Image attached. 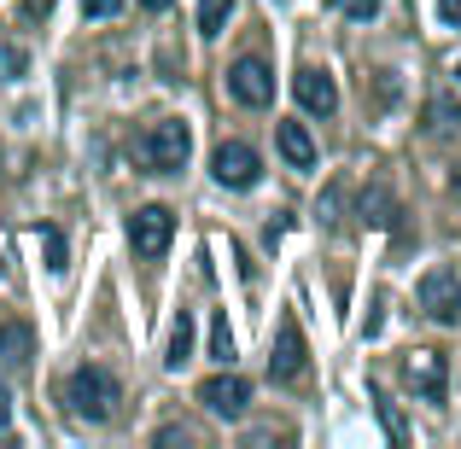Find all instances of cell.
Segmentation results:
<instances>
[{
  "instance_id": "cell-22",
  "label": "cell",
  "mask_w": 461,
  "mask_h": 449,
  "mask_svg": "<svg viewBox=\"0 0 461 449\" xmlns=\"http://www.w3.org/2000/svg\"><path fill=\"white\" fill-rule=\"evenodd\" d=\"M438 12H444V23H456V30H461V0H438Z\"/></svg>"
},
{
  "instance_id": "cell-4",
  "label": "cell",
  "mask_w": 461,
  "mask_h": 449,
  "mask_svg": "<svg viewBox=\"0 0 461 449\" xmlns=\"http://www.w3.org/2000/svg\"><path fill=\"white\" fill-rule=\"evenodd\" d=\"M211 175L222 181L228 193H246V187H258V175H263V157L246 147V140H222V147L211 152Z\"/></svg>"
},
{
  "instance_id": "cell-13",
  "label": "cell",
  "mask_w": 461,
  "mask_h": 449,
  "mask_svg": "<svg viewBox=\"0 0 461 449\" xmlns=\"http://www.w3.org/2000/svg\"><path fill=\"white\" fill-rule=\"evenodd\" d=\"M187 356H193V315L181 310V315H176V327H169V350H164V362H169V368H181Z\"/></svg>"
},
{
  "instance_id": "cell-10",
  "label": "cell",
  "mask_w": 461,
  "mask_h": 449,
  "mask_svg": "<svg viewBox=\"0 0 461 449\" xmlns=\"http://www.w3.org/2000/svg\"><path fill=\"white\" fill-rule=\"evenodd\" d=\"M293 94H298V105H304L310 117H333L339 112V82L327 76V70H315V65L293 76Z\"/></svg>"
},
{
  "instance_id": "cell-27",
  "label": "cell",
  "mask_w": 461,
  "mask_h": 449,
  "mask_svg": "<svg viewBox=\"0 0 461 449\" xmlns=\"http://www.w3.org/2000/svg\"><path fill=\"white\" fill-rule=\"evenodd\" d=\"M456 76H461V70H456Z\"/></svg>"
},
{
  "instance_id": "cell-3",
  "label": "cell",
  "mask_w": 461,
  "mask_h": 449,
  "mask_svg": "<svg viewBox=\"0 0 461 449\" xmlns=\"http://www.w3.org/2000/svg\"><path fill=\"white\" fill-rule=\"evenodd\" d=\"M169 239H176V216H169L164 204H147V211L129 216V246H135L140 263H158L169 251Z\"/></svg>"
},
{
  "instance_id": "cell-24",
  "label": "cell",
  "mask_w": 461,
  "mask_h": 449,
  "mask_svg": "<svg viewBox=\"0 0 461 449\" xmlns=\"http://www.w3.org/2000/svg\"><path fill=\"white\" fill-rule=\"evenodd\" d=\"M47 6H53V0H30V6H23V12H30V18H41Z\"/></svg>"
},
{
  "instance_id": "cell-23",
  "label": "cell",
  "mask_w": 461,
  "mask_h": 449,
  "mask_svg": "<svg viewBox=\"0 0 461 449\" xmlns=\"http://www.w3.org/2000/svg\"><path fill=\"white\" fill-rule=\"evenodd\" d=\"M12 420V397H6V385H0V427Z\"/></svg>"
},
{
  "instance_id": "cell-1",
  "label": "cell",
  "mask_w": 461,
  "mask_h": 449,
  "mask_svg": "<svg viewBox=\"0 0 461 449\" xmlns=\"http://www.w3.org/2000/svg\"><path fill=\"white\" fill-rule=\"evenodd\" d=\"M65 403H70V415H82L88 427H105V420L117 415V403H123V385H117L112 368L82 362V368L65 380Z\"/></svg>"
},
{
  "instance_id": "cell-5",
  "label": "cell",
  "mask_w": 461,
  "mask_h": 449,
  "mask_svg": "<svg viewBox=\"0 0 461 449\" xmlns=\"http://www.w3.org/2000/svg\"><path fill=\"white\" fill-rule=\"evenodd\" d=\"M403 380L415 385L420 403H444L450 397V362H444V350H409Z\"/></svg>"
},
{
  "instance_id": "cell-6",
  "label": "cell",
  "mask_w": 461,
  "mask_h": 449,
  "mask_svg": "<svg viewBox=\"0 0 461 449\" xmlns=\"http://www.w3.org/2000/svg\"><path fill=\"white\" fill-rule=\"evenodd\" d=\"M420 310H427L438 327H456V321H461V274H456V269L420 274Z\"/></svg>"
},
{
  "instance_id": "cell-17",
  "label": "cell",
  "mask_w": 461,
  "mask_h": 449,
  "mask_svg": "<svg viewBox=\"0 0 461 449\" xmlns=\"http://www.w3.org/2000/svg\"><path fill=\"white\" fill-rule=\"evenodd\" d=\"M362 216H368V222H392V199H385V187H374L368 199H362Z\"/></svg>"
},
{
  "instance_id": "cell-21",
  "label": "cell",
  "mask_w": 461,
  "mask_h": 449,
  "mask_svg": "<svg viewBox=\"0 0 461 449\" xmlns=\"http://www.w3.org/2000/svg\"><path fill=\"white\" fill-rule=\"evenodd\" d=\"M117 6H123V0H82V12H88V18H112Z\"/></svg>"
},
{
  "instance_id": "cell-14",
  "label": "cell",
  "mask_w": 461,
  "mask_h": 449,
  "mask_svg": "<svg viewBox=\"0 0 461 449\" xmlns=\"http://www.w3.org/2000/svg\"><path fill=\"white\" fill-rule=\"evenodd\" d=\"M228 6H234V0H199V35H222Z\"/></svg>"
},
{
  "instance_id": "cell-25",
  "label": "cell",
  "mask_w": 461,
  "mask_h": 449,
  "mask_svg": "<svg viewBox=\"0 0 461 449\" xmlns=\"http://www.w3.org/2000/svg\"><path fill=\"white\" fill-rule=\"evenodd\" d=\"M140 6H147V12H169V0H140Z\"/></svg>"
},
{
  "instance_id": "cell-12",
  "label": "cell",
  "mask_w": 461,
  "mask_h": 449,
  "mask_svg": "<svg viewBox=\"0 0 461 449\" xmlns=\"http://www.w3.org/2000/svg\"><path fill=\"white\" fill-rule=\"evenodd\" d=\"M275 147H281V157L293 169H315V140H310L304 123H281V129H275Z\"/></svg>"
},
{
  "instance_id": "cell-20",
  "label": "cell",
  "mask_w": 461,
  "mask_h": 449,
  "mask_svg": "<svg viewBox=\"0 0 461 449\" xmlns=\"http://www.w3.org/2000/svg\"><path fill=\"white\" fill-rule=\"evenodd\" d=\"M339 12H345V18H357V23H368L374 12H380V0H339Z\"/></svg>"
},
{
  "instance_id": "cell-11",
  "label": "cell",
  "mask_w": 461,
  "mask_h": 449,
  "mask_svg": "<svg viewBox=\"0 0 461 449\" xmlns=\"http://www.w3.org/2000/svg\"><path fill=\"white\" fill-rule=\"evenodd\" d=\"M30 356H35L30 321H0V362L6 368H30Z\"/></svg>"
},
{
  "instance_id": "cell-15",
  "label": "cell",
  "mask_w": 461,
  "mask_h": 449,
  "mask_svg": "<svg viewBox=\"0 0 461 449\" xmlns=\"http://www.w3.org/2000/svg\"><path fill=\"white\" fill-rule=\"evenodd\" d=\"M211 356L216 362H234V333H228V315H216V327H211Z\"/></svg>"
},
{
  "instance_id": "cell-18",
  "label": "cell",
  "mask_w": 461,
  "mask_h": 449,
  "mask_svg": "<svg viewBox=\"0 0 461 449\" xmlns=\"http://www.w3.org/2000/svg\"><path fill=\"white\" fill-rule=\"evenodd\" d=\"M41 246H47V269H65V234L59 228H41Z\"/></svg>"
},
{
  "instance_id": "cell-7",
  "label": "cell",
  "mask_w": 461,
  "mask_h": 449,
  "mask_svg": "<svg viewBox=\"0 0 461 449\" xmlns=\"http://www.w3.org/2000/svg\"><path fill=\"white\" fill-rule=\"evenodd\" d=\"M304 362H310L304 333H298L293 315H281V327H275V350H269V373L281 385H298V380H304Z\"/></svg>"
},
{
  "instance_id": "cell-9",
  "label": "cell",
  "mask_w": 461,
  "mask_h": 449,
  "mask_svg": "<svg viewBox=\"0 0 461 449\" xmlns=\"http://www.w3.org/2000/svg\"><path fill=\"white\" fill-rule=\"evenodd\" d=\"M199 403L211 409V415L234 420V415H246V403H251V385L240 380V373H216V380H204V385H199Z\"/></svg>"
},
{
  "instance_id": "cell-16",
  "label": "cell",
  "mask_w": 461,
  "mask_h": 449,
  "mask_svg": "<svg viewBox=\"0 0 461 449\" xmlns=\"http://www.w3.org/2000/svg\"><path fill=\"white\" fill-rule=\"evenodd\" d=\"M374 403H380V420H385V432H392V438L403 444V438H409V427H403V415H397V403H392L385 391H374Z\"/></svg>"
},
{
  "instance_id": "cell-26",
  "label": "cell",
  "mask_w": 461,
  "mask_h": 449,
  "mask_svg": "<svg viewBox=\"0 0 461 449\" xmlns=\"http://www.w3.org/2000/svg\"><path fill=\"white\" fill-rule=\"evenodd\" d=\"M450 187H456V199H461V175H456V181H450Z\"/></svg>"
},
{
  "instance_id": "cell-2",
  "label": "cell",
  "mask_w": 461,
  "mask_h": 449,
  "mask_svg": "<svg viewBox=\"0 0 461 449\" xmlns=\"http://www.w3.org/2000/svg\"><path fill=\"white\" fill-rule=\"evenodd\" d=\"M140 164L152 169V175H176L181 164H187V152H193V135H187V123L181 117H164V123H152L147 135H140Z\"/></svg>"
},
{
  "instance_id": "cell-19",
  "label": "cell",
  "mask_w": 461,
  "mask_h": 449,
  "mask_svg": "<svg viewBox=\"0 0 461 449\" xmlns=\"http://www.w3.org/2000/svg\"><path fill=\"white\" fill-rule=\"evenodd\" d=\"M432 129H461V112H456V100H432Z\"/></svg>"
},
{
  "instance_id": "cell-8",
  "label": "cell",
  "mask_w": 461,
  "mask_h": 449,
  "mask_svg": "<svg viewBox=\"0 0 461 449\" xmlns=\"http://www.w3.org/2000/svg\"><path fill=\"white\" fill-rule=\"evenodd\" d=\"M228 94H234L240 105H251V112H263V105H275V70L263 65V58H240V65L228 70Z\"/></svg>"
}]
</instances>
